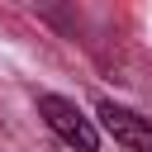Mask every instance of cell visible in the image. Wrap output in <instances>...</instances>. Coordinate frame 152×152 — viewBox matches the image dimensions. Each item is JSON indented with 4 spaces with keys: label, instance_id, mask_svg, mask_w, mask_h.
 <instances>
[{
    "label": "cell",
    "instance_id": "1",
    "mask_svg": "<svg viewBox=\"0 0 152 152\" xmlns=\"http://www.w3.org/2000/svg\"><path fill=\"white\" fill-rule=\"evenodd\" d=\"M38 114H43V124H48L66 147H76V152H100V128H95L90 114L76 109V100H66V95H38Z\"/></svg>",
    "mask_w": 152,
    "mask_h": 152
},
{
    "label": "cell",
    "instance_id": "2",
    "mask_svg": "<svg viewBox=\"0 0 152 152\" xmlns=\"http://www.w3.org/2000/svg\"><path fill=\"white\" fill-rule=\"evenodd\" d=\"M95 114H100V124H104V133L114 142H124L128 152H152V119H142V114H133V109H124L114 100H100Z\"/></svg>",
    "mask_w": 152,
    "mask_h": 152
}]
</instances>
